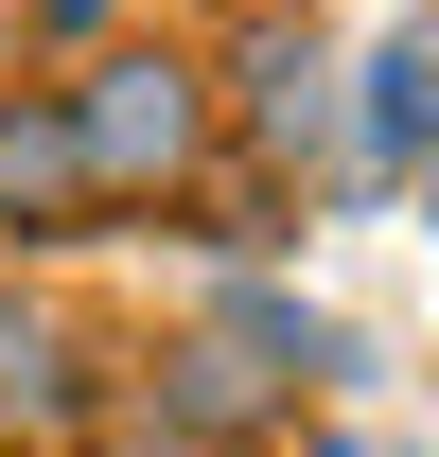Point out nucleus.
<instances>
[{"instance_id":"1","label":"nucleus","mask_w":439,"mask_h":457,"mask_svg":"<svg viewBox=\"0 0 439 457\" xmlns=\"http://www.w3.org/2000/svg\"><path fill=\"white\" fill-rule=\"evenodd\" d=\"M70 141H88V194L106 212H176V194H211L228 88L176 36H106V54H70Z\"/></svg>"},{"instance_id":"2","label":"nucleus","mask_w":439,"mask_h":457,"mask_svg":"<svg viewBox=\"0 0 439 457\" xmlns=\"http://www.w3.org/2000/svg\"><path fill=\"white\" fill-rule=\"evenodd\" d=\"M106 194H88V141H70V88H0V246H88Z\"/></svg>"},{"instance_id":"3","label":"nucleus","mask_w":439,"mask_h":457,"mask_svg":"<svg viewBox=\"0 0 439 457\" xmlns=\"http://www.w3.org/2000/svg\"><path fill=\"white\" fill-rule=\"evenodd\" d=\"M211 88H228V123H246L264 159H317L334 141V54H317V18H281V0L211 54Z\"/></svg>"},{"instance_id":"4","label":"nucleus","mask_w":439,"mask_h":457,"mask_svg":"<svg viewBox=\"0 0 439 457\" xmlns=\"http://www.w3.org/2000/svg\"><path fill=\"white\" fill-rule=\"evenodd\" d=\"M141 370H159V422H176V440H194V457H246V440H264V422H281V387H264V370H246V352L211 335V317H194V335H176V352H141Z\"/></svg>"},{"instance_id":"5","label":"nucleus","mask_w":439,"mask_h":457,"mask_svg":"<svg viewBox=\"0 0 439 457\" xmlns=\"http://www.w3.org/2000/svg\"><path fill=\"white\" fill-rule=\"evenodd\" d=\"M70 422H88V335H70L54 299H0V457L70 440Z\"/></svg>"},{"instance_id":"6","label":"nucleus","mask_w":439,"mask_h":457,"mask_svg":"<svg viewBox=\"0 0 439 457\" xmlns=\"http://www.w3.org/2000/svg\"><path fill=\"white\" fill-rule=\"evenodd\" d=\"M211 335L246 352V370H264V387H369V352L334 335L317 299H281V282H228V299H211Z\"/></svg>"},{"instance_id":"7","label":"nucleus","mask_w":439,"mask_h":457,"mask_svg":"<svg viewBox=\"0 0 439 457\" xmlns=\"http://www.w3.org/2000/svg\"><path fill=\"white\" fill-rule=\"evenodd\" d=\"M439 159V36H386L369 54V159L352 176H422Z\"/></svg>"},{"instance_id":"8","label":"nucleus","mask_w":439,"mask_h":457,"mask_svg":"<svg viewBox=\"0 0 439 457\" xmlns=\"http://www.w3.org/2000/svg\"><path fill=\"white\" fill-rule=\"evenodd\" d=\"M18 18H36L54 54H106V36H123V0H18Z\"/></svg>"},{"instance_id":"9","label":"nucleus","mask_w":439,"mask_h":457,"mask_svg":"<svg viewBox=\"0 0 439 457\" xmlns=\"http://www.w3.org/2000/svg\"><path fill=\"white\" fill-rule=\"evenodd\" d=\"M299 457H369V440H299Z\"/></svg>"},{"instance_id":"10","label":"nucleus","mask_w":439,"mask_h":457,"mask_svg":"<svg viewBox=\"0 0 439 457\" xmlns=\"http://www.w3.org/2000/svg\"><path fill=\"white\" fill-rule=\"evenodd\" d=\"M18 457H70V440H18Z\"/></svg>"},{"instance_id":"11","label":"nucleus","mask_w":439,"mask_h":457,"mask_svg":"<svg viewBox=\"0 0 439 457\" xmlns=\"http://www.w3.org/2000/svg\"><path fill=\"white\" fill-rule=\"evenodd\" d=\"M422 194H439V159H422Z\"/></svg>"},{"instance_id":"12","label":"nucleus","mask_w":439,"mask_h":457,"mask_svg":"<svg viewBox=\"0 0 439 457\" xmlns=\"http://www.w3.org/2000/svg\"><path fill=\"white\" fill-rule=\"evenodd\" d=\"M422 36H439V18H422Z\"/></svg>"}]
</instances>
